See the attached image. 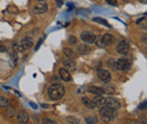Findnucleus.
<instances>
[{
	"instance_id": "ddd939ff",
	"label": "nucleus",
	"mask_w": 147,
	"mask_h": 124,
	"mask_svg": "<svg viewBox=\"0 0 147 124\" xmlns=\"http://www.w3.org/2000/svg\"><path fill=\"white\" fill-rule=\"evenodd\" d=\"M63 68L67 71L71 72V71L76 70V62L75 60H71V59H66L63 61Z\"/></svg>"
},
{
	"instance_id": "20e7f679",
	"label": "nucleus",
	"mask_w": 147,
	"mask_h": 124,
	"mask_svg": "<svg viewBox=\"0 0 147 124\" xmlns=\"http://www.w3.org/2000/svg\"><path fill=\"white\" fill-rule=\"evenodd\" d=\"M130 50V44L127 40H121L117 45V52L121 55H126Z\"/></svg>"
},
{
	"instance_id": "c756f323",
	"label": "nucleus",
	"mask_w": 147,
	"mask_h": 124,
	"mask_svg": "<svg viewBox=\"0 0 147 124\" xmlns=\"http://www.w3.org/2000/svg\"><path fill=\"white\" fill-rule=\"evenodd\" d=\"M139 108H140V109H142V108H143V109H145V108H146V101L143 103V105H140V107H139Z\"/></svg>"
},
{
	"instance_id": "393cba45",
	"label": "nucleus",
	"mask_w": 147,
	"mask_h": 124,
	"mask_svg": "<svg viewBox=\"0 0 147 124\" xmlns=\"http://www.w3.org/2000/svg\"><path fill=\"white\" fill-rule=\"evenodd\" d=\"M68 41H69V43H71V44H77V38H76L75 36H69Z\"/></svg>"
},
{
	"instance_id": "aec40b11",
	"label": "nucleus",
	"mask_w": 147,
	"mask_h": 124,
	"mask_svg": "<svg viewBox=\"0 0 147 124\" xmlns=\"http://www.w3.org/2000/svg\"><path fill=\"white\" fill-rule=\"evenodd\" d=\"M8 105H9L8 99L6 97H3V96H0V107L6 108V107H8Z\"/></svg>"
},
{
	"instance_id": "2f4dec72",
	"label": "nucleus",
	"mask_w": 147,
	"mask_h": 124,
	"mask_svg": "<svg viewBox=\"0 0 147 124\" xmlns=\"http://www.w3.org/2000/svg\"><path fill=\"white\" fill-rule=\"evenodd\" d=\"M123 1H127V0H123Z\"/></svg>"
},
{
	"instance_id": "7ed1b4c3",
	"label": "nucleus",
	"mask_w": 147,
	"mask_h": 124,
	"mask_svg": "<svg viewBox=\"0 0 147 124\" xmlns=\"http://www.w3.org/2000/svg\"><path fill=\"white\" fill-rule=\"evenodd\" d=\"M94 43H96L101 48L109 46V45H112L114 43V36L112 35V34H110V33H107V34H104L102 37H98V38L96 37V40H95Z\"/></svg>"
},
{
	"instance_id": "9b49d317",
	"label": "nucleus",
	"mask_w": 147,
	"mask_h": 124,
	"mask_svg": "<svg viewBox=\"0 0 147 124\" xmlns=\"http://www.w3.org/2000/svg\"><path fill=\"white\" fill-rule=\"evenodd\" d=\"M91 51H92V49L87 44H78V46H77V52L79 55H87L91 53Z\"/></svg>"
},
{
	"instance_id": "2eb2a0df",
	"label": "nucleus",
	"mask_w": 147,
	"mask_h": 124,
	"mask_svg": "<svg viewBox=\"0 0 147 124\" xmlns=\"http://www.w3.org/2000/svg\"><path fill=\"white\" fill-rule=\"evenodd\" d=\"M87 90L91 92V94H94V95H103L105 94V90L102 87H96V86H90Z\"/></svg>"
},
{
	"instance_id": "7c9ffc66",
	"label": "nucleus",
	"mask_w": 147,
	"mask_h": 124,
	"mask_svg": "<svg viewBox=\"0 0 147 124\" xmlns=\"http://www.w3.org/2000/svg\"><path fill=\"white\" fill-rule=\"evenodd\" d=\"M37 1H44V0H37Z\"/></svg>"
},
{
	"instance_id": "0eeeda50",
	"label": "nucleus",
	"mask_w": 147,
	"mask_h": 124,
	"mask_svg": "<svg viewBox=\"0 0 147 124\" xmlns=\"http://www.w3.org/2000/svg\"><path fill=\"white\" fill-rule=\"evenodd\" d=\"M48 11V5L45 2H38L36 3L33 8H32V13L34 15H41V14H44Z\"/></svg>"
},
{
	"instance_id": "4468645a",
	"label": "nucleus",
	"mask_w": 147,
	"mask_h": 124,
	"mask_svg": "<svg viewBox=\"0 0 147 124\" xmlns=\"http://www.w3.org/2000/svg\"><path fill=\"white\" fill-rule=\"evenodd\" d=\"M59 76L63 81H70L71 80V76L69 73V71H67L65 68L59 69Z\"/></svg>"
},
{
	"instance_id": "1a4fd4ad",
	"label": "nucleus",
	"mask_w": 147,
	"mask_h": 124,
	"mask_svg": "<svg viewBox=\"0 0 147 124\" xmlns=\"http://www.w3.org/2000/svg\"><path fill=\"white\" fill-rule=\"evenodd\" d=\"M97 77H98V79H100L102 82H104V84H109L111 81V73L108 70H103V69L98 70Z\"/></svg>"
},
{
	"instance_id": "a878e982",
	"label": "nucleus",
	"mask_w": 147,
	"mask_h": 124,
	"mask_svg": "<svg viewBox=\"0 0 147 124\" xmlns=\"http://www.w3.org/2000/svg\"><path fill=\"white\" fill-rule=\"evenodd\" d=\"M108 66H109L110 68H112V69H114V68H115V61H114V60H109V61H108Z\"/></svg>"
},
{
	"instance_id": "f03ea898",
	"label": "nucleus",
	"mask_w": 147,
	"mask_h": 124,
	"mask_svg": "<svg viewBox=\"0 0 147 124\" xmlns=\"http://www.w3.org/2000/svg\"><path fill=\"white\" fill-rule=\"evenodd\" d=\"M100 114L103 117L104 122H111L115 119V111L108 106H102L100 109Z\"/></svg>"
},
{
	"instance_id": "4be33fe9",
	"label": "nucleus",
	"mask_w": 147,
	"mask_h": 124,
	"mask_svg": "<svg viewBox=\"0 0 147 124\" xmlns=\"http://www.w3.org/2000/svg\"><path fill=\"white\" fill-rule=\"evenodd\" d=\"M67 121H68V123L69 124H79L80 123L79 119H77V117H75V116H68V117H67Z\"/></svg>"
},
{
	"instance_id": "423d86ee",
	"label": "nucleus",
	"mask_w": 147,
	"mask_h": 124,
	"mask_svg": "<svg viewBox=\"0 0 147 124\" xmlns=\"http://www.w3.org/2000/svg\"><path fill=\"white\" fill-rule=\"evenodd\" d=\"M129 68H130V61L127 60V59L121 58V59L115 61V69H118L120 71H126L128 70Z\"/></svg>"
},
{
	"instance_id": "dca6fc26",
	"label": "nucleus",
	"mask_w": 147,
	"mask_h": 124,
	"mask_svg": "<svg viewBox=\"0 0 147 124\" xmlns=\"http://www.w3.org/2000/svg\"><path fill=\"white\" fill-rule=\"evenodd\" d=\"M63 54L67 56V59L75 60V59L77 58V53L74 51L73 49H69V48H65V49H63Z\"/></svg>"
},
{
	"instance_id": "bb28decb",
	"label": "nucleus",
	"mask_w": 147,
	"mask_h": 124,
	"mask_svg": "<svg viewBox=\"0 0 147 124\" xmlns=\"http://www.w3.org/2000/svg\"><path fill=\"white\" fill-rule=\"evenodd\" d=\"M109 5H111V6H117L118 5V2H117V0H105Z\"/></svg>"
},
{
	"instance_id": "39448f33",
	"label": "nucleus",
	"mask_w": 147,
	"mask_h": 124,
	"mask_svg": "<svg viewBox=\"0 0 147 124\" xmlns=\"http://www.w3.org/2000/svg\"><path fill=\"white\" fill-rule=\"evenodd\" d=\"M80 38L86 44H93L95 42V40H96V35L92 32H90V31H84L80 34Z\"/></svg>"
},
{
	"instance_id": "412c9836",
	"label": "nucleus",
	"mask_w": 147,
	"mask_h": 124,
	"mask_svg": "<svg viewBox=\"0 0 147 124\" xmlns=\"http://www.w3.org/2000/svg\"><path fill=\"white\" fill-rule=\"evenodd\" d=\"M94 21H96V23H100V24H102V25H105V26H108L109 28L111 27V25L107 21V20H104L103 18H101V17H95L94 18Z\"/></svg>"
},
{
	"instance_id": "cd10ccee",
	"label": "nucleus",
	"mask_w": 147,
	"mask_h": 124,
	"mask_svg": "<svg viewBox=\"0 0 147 124\" xmlns=\"http://www.w3.org/2000/svg\"><path fill=\"white\" fill-rule=\"evenodd\" d=\"M55 1H57V6H58V7H61V6L63 5L62 0H55Z\"/></svg>"
},
{
	"instance_id": "f3484780",
	"label": "nucleus",
	"mask_w": 147,
	"mask_h": 124,
	"mask_svg": "<svg viewBox=\"0 0 147 124\" xmlns=\"http://www.w3.org/2000/svg\"><path fill=\"white\" fill-rule=\"evenodd\" d=\"M92 101L95 106L100 107V108L102 106H104V98L102 97V95H95L94 99H92Z\"/></svg>"
},
{
	"instance_id": "f257e3e1",
	"label": "nucleus",
	"mask_w": 147,
	"mask_h": 124,
	"mask_svg": "<svg viewBox=\"0 0 147 124\" xmlns=\"http://www.w3.org/2000/svg\"><path fill=\"white\" fill-rule=\"evenodd\" d=\"M65 92H66L65 87H63L61 84H58V82L52 84V85L48 88V96H49V98L52 99V101H59V99H61V98L63 97Z\"/></svg>"
},
{
	"instance_id": "9d476101",
	"label": "nucleus",
	"mask_w": 147,
	"mask_h": 124,
	"mask_svg": "<svg viewBox=\"0 0 147 124\" xmlns=\"http://www.w3.org/2000/svg\"><path fill=\"white\" fill-rule=\"evenodd\" d=\"M16 119H17L18 123H20V124H26L30 121V116H28L27 112H26V111H23V109L19 111L18 113H17Z\"/></svg>"
},
{
	"instance_id": "6ab92c4d",
	"label": "nucleus",
	"mask_w": 147,
	"mask_h": 124,
	"mask_svg": "<svg viewBox=\"0 0 147 124\" xmlns=\"http://www.w3.org/2000/svg\"><path fill=\"white\" fill-rule=\"evenodd\" d=\"M97 117L96 116H87V117H85V122L87 124H96L97 123Z\"/></svg>"
},
{
	"instance_id": "f8f14e48",
	"label": "nucleus",
	"mask_w": 147,
	"mask_h": 124,
	"mask_svg": "<svg viewBox=\"0 0 147 124\" xmlns=\"http://www.w3.org/2000/svg\"><path fill=\"white\" fill-rule=\"evenodd\" d=\"M19 45L23 48L24 51H25V50H30V49L33 46V40H32L31 37H24V38L20 41Z\"/></svg>"
},
{
	"instance_id": "6e6552de",
	"label": "nucleus",
	"mask_w": 147,
	"mask_h": 124,
	"mask_svg": "<svg viewBox=\"0 0 147 124\" xmlns=\"http://www.w3.org/2000/svg\"><path fill=\"white\" fill-rule=\"evenodd\" d=\"M104 106H108L114 111H117L120 108V103L118 99H115L113 97H107V98H104Z\"/></svg>"
},
{
	"instance_id": "b1692460",
	"label": "nucleus",
	"mask_w": 147,
	"mask_h": 124,
	"mask_svg": "<svg viewBox=\"0 0 147 124\" xmlns=\"http://www.w3.org/2000/svg\"><path fill=\"white\" fill-rule=\"evenodd\" d=\"M6 115H7L8 117H15V112H13L11 109H8V111L6 112Z\"/></svg>"
},
{
	"instance_id": "a211bd4d",
	"label": "nucleus",
	"mask_w": 147,
	"mask_h": 124,
	"mask_svg": "<svg viewBox=\"0 0 147 124\" xmlns=\"http://www.w3.org/2000/svg\"><path fill=\"white\" fill-rule=\"evenodd\" d=\"M82 103L84 104V106L87 107V108H90V109H94L95 108V105H94V103H93L92 99H90L88 97H83L82 98Z\"/></svg>"
},
{
	"instance_id": "c85d7f7f",
	"label": "nucleus",
	"mask_w": 147,
	"mask_h": 124,
	"mask_svg": "<svg viewBox=\"0 0 147 124\" xmlns=\"http://www.w3.org/2000/svg\"><path fill=\"white\" fill-rule=\"evenodd\" d=\"M6 50H7V48L0 43V52H2V51H6Z\"/></svg>"
},
{
	"instance_id": "5701e85b",
	"label": "nucleus",
	"mask_w": 147,
	"mask_h": 124,
	"mask_svg": "<svg viewBox=\"0 0 147 124\" xmlns=\"http://www.w3.org/2000/svg\"><path fill=\"white\" fill-rule=\"evenodd\" d=\"M41 124H58V123L55 122V120H52V119L45 117V119H43V120H42V123Z\"/></svg>"
}]
</instances>
